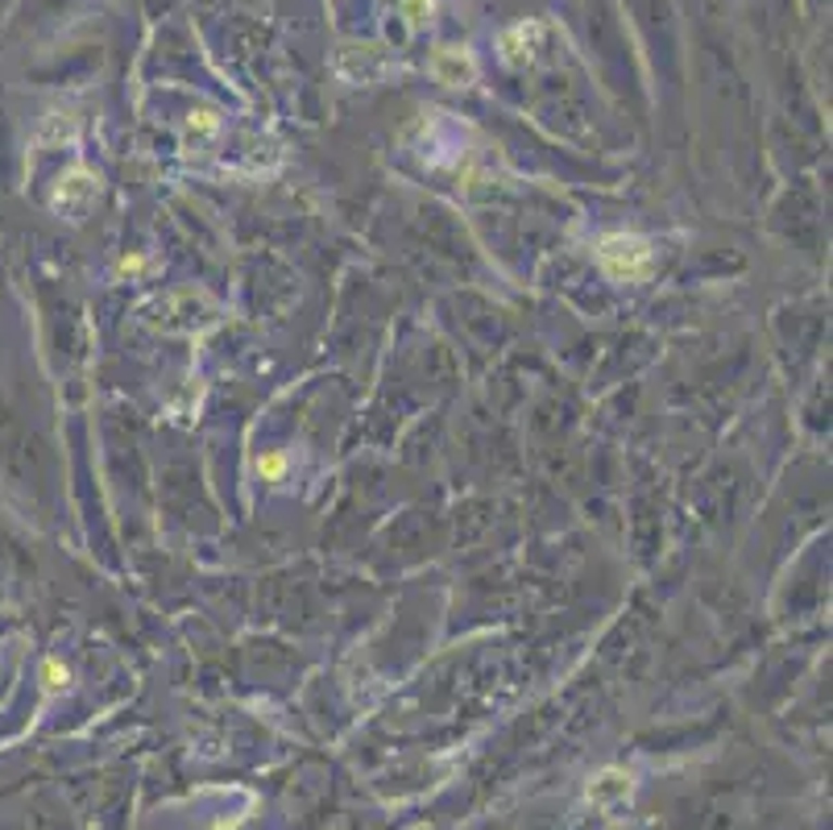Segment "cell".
<instances>
[{
  "label": "cell",
  "instance_id": "cell-5",
  "mask_svg": "<svg viewBox=\"0 0 833 830\" xmlns=\"http://www.w3.org/2000/svg\"><path fill=\"white\" fill-rule=\"evenodd\" d=\"M630 793H635V777L626 772V768H602L589 789H585V797H589V806L598 809H618L630 802Z\"/></svg>",
  "mask_w": 833,
  "mask_h": 830
},
{
  "label": "cell",
  "instance_id": "cell-6",
  "mask_svg": "<svg viewBox=\"0 0 833 830\" xmlns=\"http://www.w3.org/2000/svg\"><path fill=\"white\" fill-rule=\"evenodd\" d=\"M432 75L440 79L444 88H469V84L477 79V63H473L469 50L440 47L436 54H432Z\"/></svg>",
  "mask_w": 833,
  "mask_h": 830
},
{
  "label": "cell",
  "instance_id": "cell-10",
  "mask_svg": "<svg viewBox=\"0 0 833 830\" xmlns=\"http://www.w3.org/2000/svg\"><path fill=\"white\" fill-rule=\"evenodd\" d=\"M257 470H261L266 482H278V477L286 474V457H282V452H266V457L257 461Z\"/></svg>",
  "mask_w": 833,
  "mask_h": 830
},
{
  "label": "cell",
  "instance_id": "cell-1",
  "mask_svg": "<svg viewBox=\"0 0 833 830\" xmlns=\"http://www.w3.org/2000/svg\"><path fill=\"white\" fill-rule=\"evenodd\" d=\"M598 261H602V270L614 283H639V279L651 274L655 250H651V241L639 238V233H605V238L598 241Z\"/></svg>",
  "mask_w": 833,
  "mask_h": 830
},
{
  "label": "cell",
  "instance_id": "cell-3",
  "mask_svg": "<svg viewBox=\"0 0 833 830\" xmlns=\"http://www.w3.org/2000/svg\"><path fill=\"white\" fill-rule=\"evenodd\" d=\"M394 63L382 47H341L336 50V75L348 84H377L382 75H390Z\"/></svg>",
  "mask_w": 833,
  "mask_h": 830
},
{
  "label": "cell",
  "instance_id": "cell-8",
  "mask_svg": "<svg viewBox=\"0 0 833 830\" xmlns=\"http://www.w3.org/2000/svg\"><path fill=\"white\" fill-rule=\"evenodd\" d=\"M187 129H191V138H212V133L220 129V117L208 113V108H204V113H191V125H187Z\"/></svg>",
  "mask_w": 833,
  "mask_h": 830
},
{
  "label": "cell",
  "instance_id": "cell-7",
  "mask_svg": "<svg viewBox=\"0 0 833 830\" xmlns=\"http://www.w3.org/2000/svg\"><path fill=\"white\" fill-rule=\"evenodd\" d=\"M71 681V673L63 668L59 661H42V686L50 689V693H59V689H67Z\"/></svg>",
  "mask_w": 833,
  "mask_h": 830
},
{
  "label": "cell",
  "instance_id": "cell-9",
  "mask_svg": "<svg viewBox=\"0 0 833 830\" xmlns=\"http://www.w3.org/2000/svg\"><path fill=\"white\" fill-rule=\"evenodd\" d=\"M402 13L411 17V25L432 22V13H436V0H402Z\"/></svg>",
  "mask_w": 833,
  "mask_h": 830
},
{
  "label": "cell",
  "instance_id": "cell-4",
  "mask_svg": "<svg viewBox=\"0 0 833 830\" xmlns=\"http://www.w3.org/2000/svg\"><path fill=\"white\" fill-rule=\"evenodd\" d=\"M543 34H548V25L543 22H518L502 29V38H498V50H502V59H507L510 67H523V63H531L535 54L543 50Z\"/></svg>",
  "mask_w": 833,
  "mask_h": 830
},
{
  "label": "cell",
  "instance_id": "cell-2",
  "mask_svg": "<svg viewBox=\"0 0 833 830\" xmlns=\"http://www.w3.org/2000/svg\"><path fill=\"white\" fill-rule=\"evenodd\" d=\"M95 200H100V175L88 170V166H71L67 175H59V183L50 191V208L71 225H79L84 216L92 213Z\"/></svg>",
  "mask_w": 833,
  "mask_h": 830
}]
</instances>
